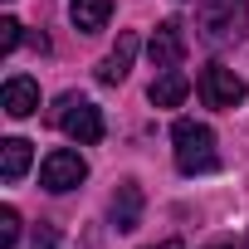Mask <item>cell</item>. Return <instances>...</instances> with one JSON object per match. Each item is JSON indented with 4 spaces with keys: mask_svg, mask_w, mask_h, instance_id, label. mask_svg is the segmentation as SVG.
<instances>
[{
    "mask_svg": "<svg viewBox=\"0 0 249 249\" xmlns=\"http://www.w3.org/2000/svg\"><path fill=\"white\" fill-rule=\"evenodd\" d=\"M54 244H59L54 225H39V230H35V239H30V249H54Z\"/></svg>",
    "mask_w": 249,
    "mask_h": 249,
    "instance_id": "cell-15",
    "label": "cell"
},
{
    "mask_svg": "<svg viewBox=\"0 0 249 249\" xmlns=\"http://www.w3.org/2000/svg\"><path fill=\"white\" fill-rule=\"evenodd\" d=\"M186 93H191V78H186L181 69H171V73H161V78L152 83V103H157V107H176V103H186Z\"/></svg>",
    "mask_w": 249,
    "mask_h": 249,
    "instance_id": "cell-12",
    "label": "cell"
},
{
    "mask_svg": "<svg viewBox=\"0 0 249 249\" xmlns=\"http://www.w3.org/2000/svg\"><path fill=\"white\" fill-rule=\"evenodd\" d=\"M20 39H25V25L5 15V20H0V54H10V49H15Z\"/></svg>",
    "mask_w": 249,
    "mask_h": 249,
    "instance_id": "cell-14",
    "label": "cell"
},
{
    "mask_svg": "<svg viewBox=\"0 0 249 249\" xmlns=\"http://www.w3.org/2000/svg\"><path fill=\"white\" fill-rule=\"evenodd\" d=\"M15 244H20V210L5 205L0 210V249H15Z\"/></svg>",
    "mask_w": 249,
    "mask_h": 249,
    "instance_id": "cell-13",
    "label": "cell"
},
{
    "mask_svg": "<svg viewBox=\"0 0 249 249\" xmlns=\"http://www.w3.org/2000/svg\"><path fill=\"white\" fill-rule=\"evenodd\" d=\"M152 249H181V239H161V244H152Z\"/></svg>",
    "mask_w": 249,
    "mask_h": 249,
    "instance_id": "cell-16",
    "label": "cell"
},
{
    "mask_svg": "<svg viewBox=\"0 0 249 249\" xmlns=\"http://www.w3.org/2000/svg\"><path fill=\"white\" fill-rule=\"evenodd\" d=\"M25 171H30V142L25 137H5V142H0V176L20 181Z\"/></svg>",
    "mask_w": 249,
    "mask_h": 249,
    "instance_id": "cell-11",
    "label": "cell"
},
{
    "mask_svg": "<svg viewBox=\"0 0 249 249\" xmlns=\"http://www.w3.org/2000/svg\"><path fill=\"white\" fill-rule=\"evenodd\" d=\"M249 25V0H200V39L234 44Z\"/></svg>",
    "mask_w": 249,
    "mask_h": 249,
    "instance_id": "cell-2",
    "label": "cell"
},
{
    "mask_svg": "<svg viewBox=\"0 0 249 249\" xmlns=\"http://www.w3.org/2000/svg\"><path fill=\"white\" fill-rule=\"evenodd\" d=\"M171 142H176V166L186 176H205L220 166V152H215V132L205 127V122H191L181 117L176 127H171Z\"/></svg>",
    "mask_w": 249,
    "mask_h": 249,
    "instance_id": "cell-1",
    "label": "cell"
},
{
    "mask_svg": "<svg viewBox=\"0 0 249 249\" xmlns=\"http://www.w3.org/2000/svg\"><path fill=\"white\" fill-rule=\"evenodd\" d=\"M69 15H73V25L83 35H98L107 25V15H112V0H69Z\"/></svg>",
    "mask_w": 249,
    "mask_h": 249,
    "instance_id": "cell-10",
    "label": "cell"
},
{
    "mask_svg": "<svg viewBox=\"0 0 249 249\" xmlns=\"http://www.w3.org/2000/svg\"><path fill=\"white\" fill-rule=\"evenodd\" d=\"M215 249H225V244H215Z\"/></svg>",
    "mask_w": 249,
    "mask_h": 249,
    "instance_id": "cell-17",
    "label": "cell"
},
{
    "mask_svg": "<svg viewBox=\"0 0 249 249\" xmlns=\"http://www.w3.org/2000/svg\"><path fill=\"white\" fill-rule=\"evenodd\" d=\"M196 88H200V103H205V107H215V112H230V107H239V103H244V78H239L234 69H225V64L200 69Z\"/></svg>",
    "mask_w": 249,
    "mask_h": 249,
    "instance_id": "cell-4",
    "label": "cell"
},
{
    "mask_svg": "<svg viewBox=\"0 0 249 249\" xmlns=\"http://www.w3.org/2000/svg\"><path fill=\"white\" fill-rule=\"evenodd\" d=\"M83 181H88V161H83L78 152H69V147H59V152H49V157L39 161V186L54 191V196H64V191H73V186H83Z\"/></svg>",
    "mask_w": 249,
    "mask_h": 249,
    "instance_id": "cell-5",
    "label": "cell"
},
{
    "mask_svg": "<svg viewBox=\"0 0 249 249\" xmlns=\"http://www.w3.org/2000/svg\"><path fill=\"white\" fill-rule=\"evenodd\" d=\"M147 54H152V69H161V73L181 69V59H186V35H181V25H176V20L157 25V35H152Z\"/></svg>",
    "mask_w": 249,
    "mask_h": 249,
    "instance_id": "cell-6",
    "label": "cell"
},
{
    "mask_svg": "<svg viewBox=\"0 0 249 249\" xmlns=\"http://www.w3.org/2000/svg\"><path fill=\"white\" fill-rule=\"evenodd\" d=\"M54 122L78 142V147H93V142H103V112L88 103V98H78V93H64L59 98V107H54Z\"/></svg>",
    "mask_w": 249,
    "mask_h": 249,
    "instance_id": "cell-3",
    "label": "cell"
},
{
    "mask_svg": "<svg viewBox=\"0 0 249 249\" xmlns=\"http://www.w3.org/2000/svg\"><path fill=\"white\" fill-rule=\"evenodd\" d=\"M107 215H112V230L117 234H132L142 225V186L137 181H122L117 196H112V205H107Z\"/></svg>",
    "mask_w": 249,
    "mask_h": 249,
    "instance_id": "cell-7",
    "label": "cell"
},
{
    "mask_svg": "<svg viewBox=\"0 0 249 249\" xmlns=\"http://www.w3.org/2000/svg\"><path fill=\"white\" fill-rule=\"evenodd\" d=\"M0 107H5L10 117H30L39 107V83L35 78H5V88H0Z\"/></svg>",
    "mask_w": 249,
    "mask_h": 249,
    "instance_id": "cell-9",
    "label": "cell"
},
{
    "mask_svg": "<svg viewBox=\"0 0 249 249\" xmlns=\"http://www.w3.org/2000/svg\"><path fill=\"white\" fill-rule=\"evenodd\" d=\"M132 59H137V35L132 30H122L117 35V49L98 64V83H107V88H117L122 78H127V69H132Z\"/></svg>",
    "mask_w": 249,
    "mask_h": 249,
    "instance_id": "cell-8",
    "label": "cell"
}]
</instances>
